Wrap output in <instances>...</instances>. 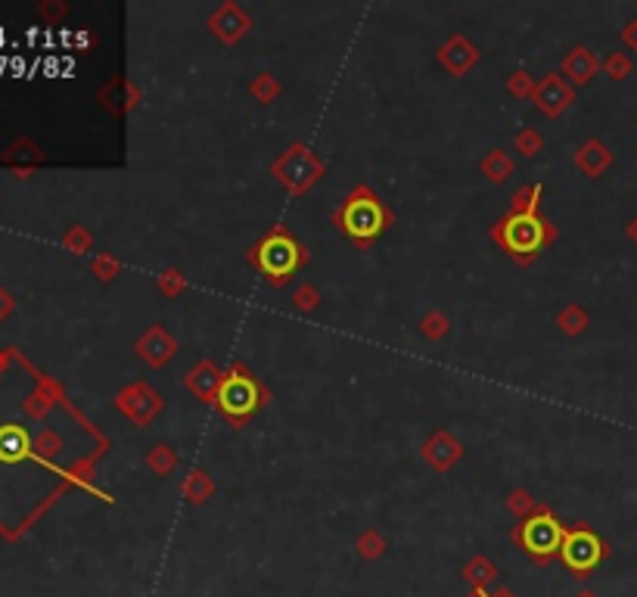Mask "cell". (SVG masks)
<instances>
[{
  "mask_svg": "<svg viewBox=\"0 0 637 597\" xmlns=\"http://www.w3.org/2000/svg\"><path fill=\"white\" fill-rule=\"evenodd\" d=\"M339 221H343V230L352 240L367 243V240H373L382 230V224H386V212H382L380 200H376L373 193H358V196H352V200L345 202Z\"/></svg>",
  "mask_w": 637,
  "mask_h": 597,
  "instance_id": "obj_1",
  "label": "cell"
},
{
  "mask_svg": "<svg viewBox=\"0 0 637 597\" xmlns=\"http://www.w3.org/2000/svg\"><path fill=\"white\" fill-rule=\"evenodd\" d=\"M497 240L513 256H532V252H538L545 246V221L528 212L510 215L497 230Z\"/></svg>",
  "mask_w": 637,
  "mask_h": 597,
  "instance_id": "obj_2",
  "label": "cell"
},
{
  "mask_svg": "<svg viewBox=\"0 0 637 597\" xmlns=\"http://www.w3.org/2000/svg\"><path fill=\"white\" fill-rule=\"evenodd\" d=\"M262 402V392L252 377L246 374H230L218 389V407L227 414L230 420H246Z\"/></svg>",
  "mask_w": 637,
  "mask_h": 597,
  "instance_id": "obj_3",
  "label": "cell"
},
{
  "mask_svg": "<svg viewBox=\"0 0 637 597\" xmlns=\"http://www.w3.org/2000/svg\"><path fill=\"white\" fill-rule=\"evenodd\" d=\"M256 261H258V268H262L267 278L284 280L286 274H293L295 265H299V246H295L293 240L284 237V234H274L256 250Z\"/></svg>",
  "mask_w": 637,
  "mask_h": 597,
  "instance_id": "obj_4",
  "label": "cell"
},
{
  "mask_svg": "<svg viewBox=\"0 0 637 597\" xmlns=\"http://www.w3.org/2000/svg\"><path fill=\"white\" fill-rule=\"evenodd\" d=\"M560 554L575 576H588L594 566L603 560V542L594 533H588V529H575V533H569L563 538Z\"/></svg>",
  "mask_w": 637,
  "mask_h": 597,
  "instance_id": "obj_5",
  "label": "cell"
},
{
  "mask_svg": "<svg viewBox=\"0 0 637 597\" xmlns=\"http://www.w3.org/2000/svg\"><path fill=\"white\" fill-rule=\"evenodd\" d=\"M563 538L566 535H563L560 523H556L550 514L532 516V520H526V526H523V544H526L528 554H535V557H550L554 551H560Z\"/></svg>",
  "mask_w": 637,
  "mask_h": 597,
  "instance_id": "obj_6",
  "label": "cell"
},
{
  "mask_svg": "<svg viewBox=\"0 0 637 597\" xmlns=\"http://www.w3.org/2000/svg\"><path fill=\"white\" fill-rule=\"evenodd\" d=\"M625 38L637 44V22H634V28H628V34H625Z\"/></svg>",
  "mask_w": 637,
  "mask_h": 597,
  "instance_id": "obj_7",
  "label": "cell"
},
{
  "mask_svg": "<svg viewBox=\"0 0 637 597\" xmlns=\"http://www.w3.org/2000/svg\"><path fill=\"white\" fill-rule=\"evenodd\" d=\"M632 234H634V240H637V221H634V228H632Z\"/></svg>",
  "mask_w": 637,
  "mask_h": 597,
  "instance_id": "obj_8",
  "label": "cell"
},
{
  "mask_svg": "<svg viewBox=\"0 0 637 597\" xmlns=\"http://www.w3.org/2000/svg\"><path fill=\"white\" fill-rule=\"evenodd\" d=\"M578 597H594V594H591V592H584V594H578Z\"/></svg>",
  "mask_w": 637,
  "mask_h": 597,
  "instance_id": "obj_9",
  "label": "cell"
}]
</instances>
